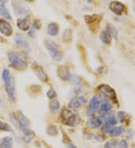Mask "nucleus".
<instances>
[{
	"label": "nucleus",
	"mask_w": 135,
	"mask_h": 148,
	"mask_svg": "<svg viewBox=\"0 0 135 148\" xmlns=\"http://www.w3.org/2000/svg\"><path fill=\"white\" fill-rule=\"evenodd\" d=\"M8 60L11 67L17 71H24L28 67L26 61L15 52H11L9 53Z\"/></svg>",
	"instance_id": "nucleus-1"
},
{
	"label": "nucleus",
	"mask_w": 135,
	"mask_h": 148,
	"mask_svg": "<svg viewBox=\"0 0 135 148\" xmlns=\"http://www.w3.org/2000/svg\"><path fill=\"white\" fill-rule=\"evenodd\" d=\"M44 43L46 49H47V51H48L50 55H51V58L54 61L60 62V61L62 59V53L60 47L56 43V42H54L52 40H50V39H47V40H44Z\"/></svg>",
	"instance_id": "nucleus-2"
},
{
	"label": "nucleus",
	"mask_w": 135,
	"mask_h": 148,
	"mask_svg": "<svg viewBox=\"0 0 135 148\" xmlns=\"http://www.w3.org/2000/svg\"><path fill=\"white\" fill-rule=\"evenodd\" d=\"M61 119L63 123L69 127H74L78 123L79 117L67 108H63L61 112Z\"/></svg>",
	"instance_id": "nucleus-3"
},
{
	"label": "nucleus",
	"mask_w": 135,
	"mask_h": 148,
	"mask_svg": "<svg viewBox=\"0 0 135 148\" xmlns=\"http://www.w3.org/2000/svg\"><path fill=\"white\" fill-rule=\"evenodd\" d=\"M15 120H16V122L17 123L18 127H19V128L23 131L24 135H26V134H29L32 132L30 130V129H29V120H28V118L24 115L23 112L19 111V112H17V117H15Z\"/></svg>",
	"instance_id": "nucleus-4"
},
{
	"label": "nucleus",
	"mask_w": 135,
	"mask_h": 148,
	"mask_svg": "<svg viewBox=\"0 0 135 148\" xmlns=\"http://www.w3.org/2000/svg\"><path fill=\"white\" fill-rule=\"evenodd\" d=\"M5 87L8 98L11 101H15L16 99V88H15V81L13 76H10L6 81H5Z\"/></svg>",
	"instance_id": "nucleus-5"
},
{
	"label": "nucleus",
	"mask_w": 135,
	"mask_h": 148,
	"mask_svg": "<svg viewBox=\"0 0 135 148\" xmlns=\"http://www.w3.org/2000/svg\"><path fill=\"white\" fill-rule=\"evenodd\" d=\"M98 90L103 94L105 97H107L108 98H110V99H112L113 101L115 102V103H118L117 101V97L115 91L111 87H110L109 85H105V84H102V85H100L98 87Z\"/></svg>",
	"instance_id": "nucleus-6"
},
{
	"label": "nucleus",
	"mask_w": 135,
	"mask_h": 148,
	"mask_svg": "<svg viewBox=\"0 0 135 148\" xmlns=\"http://www.w3.org/2000/svg\"><path fill=\"white\" fill-rule=\"evenodd\" d=\"M0 33L6 37H10L13 34V28L11 24L3 19H0Z\"/></svg>",
	"instance_id": "nucleus-7"
},
{
	"label": "nucleus",
	"mask_w": 135,
	"mask_h": 148,
	"mask_svg": "<svg viewBox=\"0 0 135 148\" xmlns=\"http://www.w3.org/2000/svg\"><path fill=\"white\" fill-rule=\"evenodd\" d=\"M100 104H101L100 99H99L98 97H96V96L92 97V99H90L88 110H87V113H88L89 115L92 116V114H95V113L98 110Z\"/></svg>",
	"instance_id": "nucleus-8"
},
{
	"label": "nucleus",
	"mask_w": 135,
	"mask_h": 148,
	"mask_svg": "<svg viewBox=\"0 0 135 148\" xmlns=\"http://www.w3.org/2000/svg\"><path fill=\"white\" fill-rule=\"evenodd\" d=\"M116 124V120L115 117L114 115L108 116L105 120V123L102 127L101 130L105 133H110V131L114 129Z\"/></svg>",
	"instance_id": "nucleus-9"
},
{
	"label": "nucleus",
	"mask_w": 135,
	"mask_h": 148,
	"mask_svg": "<svg viewBox=\"0 0 135 148\" xmlns=\"http://www.w3.org/2000/svg\"><path fill=\"white\" fill-rule=\"evenodd\" d=\"M87 102V99L83 97V96H78L75 97L73 99H71V101L69 103V108L71 109H76L83 106V104Z\"/></svg>",
	"instance_id": "nucleus-10"
},
{
	"label": "nucleus",
	"mask_w": 135,
	"mask_h": 148,
	"mask_svg": "<svg viewBox=\"0 0 135 148\" xmlns=\"http://www.w3.org/2000/svg\"><path fill=\"white\" fill-rule=\"evenodd\" d=\"M33 69L35 73L36 74V76H38V79H39L40 81H42V82H45L47 81V78H48L47 77V75L45 73V71H44V69L42 68V66L35 64L33 66Z\"/></svg>",
	"instance_id": "nucleus-11"
},
{
	"label": "nucleus",
	"mask_w": 135,
	"mask_h": 148,
	"mask_svg": "<svg viewBox=\"0 0 135 148\" xmlns=\"http://www.w3.org/2000/svg\"><path fill=\"white\" fill-rule=\"evenodd\" d=\"M110 10L116 15H121L125 11L124 4L119 2H112L110 4Z\"/></svg>",
	"instance_id": "nucleus-12"
},
{
	"label": "nucleus",
	"mask_w": 135,
	"mask_h": 148,
	"mask_svg": "<svg viewBox=\"0 0 135 148\" xmlns=\"http://www.w3.org/2000/svg\"><path fill=\"white\" fill-rule=\"evenodd\" d=\"M56 73H57V76L62 80H69L70 79L71 74L69 72V70L65 65L59 66L57 67V70H56Z\"/></svg>",
	"instance_id": "nucleus-13"
},
{
	"label": "nucleus",
	"mask_w": 135,
	"mask_h": 148,
	"mask_svg": "<svg viewBox=\"0 0 135 148\" xmlns=\"http://www.w3.org/2000/svg\"><path fill=\"white\" fill-rule=\"evenodd\" d=\"M15 42L17 45L22 47V48H24L26 50H29L30 49L29 43L26 41V40L24 37L22 36L21 34H17L16 36L15 37Z\"/></svg>",
	"instance_id": "nucleus-14"
},
{
	"label": "nucleus",
	"mask_w": 135,
	"mask_h": 148,
	"mask_svg": "<svg viewBox=\"0 0 135 148\" xmlns=\"http://www.w3.org/2000/svg\"><path fill=\"white\" fill-rule=\"evenodd\" d=\"M17 27L24 32L28 31L29 29V20L28 16L24 18H19L17 20Z\"/></svg>",
	"instance_id": "nucleus-15"
},
{
	"label": "nucleus",
	"mask_w": 135,
	"mask_h": 148,
	"mask_svg": "<svg viewBox=\"0 0 135 148\" xmlns=\"http://www.w3.org/2000/svg\"><path fill=\"white\" fill-rule=\"evenodd\" d=\"M100 39L105 44H109L111 42L112 34L109 26L106 29L101 32V34H100Z\"/></svg>",
	"instance_id": "nucleus-16"
},
{
	"label": "nucleus",
	"mask_w": 135,
	"mask_h": 148,
	"mask_svg": "<svg viewBox=\"0 0 135 148\" xmlns=\"http://www.w3.org/2000/svg\"><path fill=\"white\" fill-rule=\"evenodd\" d=\"M84 18L88 25H92V24H98L100 20H101V16L98 14L86 15Z\"/></svg>",
	"instance_id": "nucleus-17"
},
{
	"label": "nucleus",
	"mask_w": 135,
	"mask_h": 148,
	"mask_svg": "<svg viewBox=\"0 0 135 148\" xmlns=\"http://www.w3.org/2000/svg\"><path fill=\"white\" fill-rule=\"evenodd\" d=\"M60 27L56 23H51L47 25V33L51 36H56L59 33Z\"/></svg>",
	"instance_id": "nucleus-18"
},
{
	"label": "nucleus",
	"mask_w": 135,
	"mask_h": 148,
	"mask_svg": "<svg viewBox=\"0 0 135 148\" xmlns=\"http://www.w3.org/2000/svg\"><path fill=\"white\" fill-rule=\"evenodd\" d=\"M0 148H13V139L11 137H5L0 141Z\"/></svg>",
	"instance_id": "nucleus-19"
},
{
	"label": "nucleus",
	"mask_w": 135,
	"mask_h": 148,
	"mask_svg": "<svg viewBox=\"0 0 135 148\" xmlns=\"http://www.w3.org/2000/svg\"><path fill=\"white\" fill-rule=\"evenodd\" d=\"M89 124L92 128H98L102 124V118L101 117H92L90 119Z\"/></svg>",
	"instance_id": "nucleus-20"
},
{
	"label": "nucleus",
	"mask_w": 135,
	"mask_h": 148,
	"mask_svg": "<svg viewBox=\"0 0 135 148\" xmlns=\"http://www.w3.org/2000/svg\"><path fill=\"white\" fill-rule=\"evenodd\" d=\"M125 132V128L123 127H117L114 128L113 130L110 131V136L111 137H117V136H119L120 135L123 133Z\"/></svg>",
	"instance_id": "nucleus-21"
},
{
	"label": "nucleus",
	"mask_w": 135,
	"mask_h": 148,
	"mask_svg": "<svg viewBox=\"0 0 135 148\" xmlns=\"http://www.w3.org/2000/svg\"><path fill=\"white\" fill-rule=\"evenodd\" d=\"M20 4L19 3V2H12L13 8H14V10H15V11L16 12V14H25V13L26 12V9L24 7L20 6Z\"/></svg>",
	"instance_id": "nucleus-22"
},
{
	"label": "nucleus",
	"mask_w": 135,
	"mask_h": 148,
	"mask_svg": "<svg viewBox=\"0 0 135 148\" xmlns=\"http://www.w3.org/2000/svg\"><path fill=\"white\" fill-rule=\"evenodd\" d=\"M0 15L3 17H5L7 20H12V16L9 14L8 11L7 10L3 4L0 5Z\"/></svg>",
	"instance_id": "nucleus-23"
},
{
	"label": "nucleus",
	"mask_w": 135,
	"mask_h": 148,
	"mask_svg": "<svg viewBox=\"0 0 135 148\" xmlns=\"http://www.w3.org/2000/svg\"><path fill=\"white\" fill-rule=\"evenodd\" d=\"M72 39V31L71 29H65L62 34V40L65 43H69Z\"/></svg>",
	"instance_id": "nucleus-24"
},
{
	"label": "nucleus",
	"mask_w": 135,
	"mask_h": 148,
	"mask_svg": "<svg viewBox=\"0 0 135 148\" xmlns=\"http://www.w3.org/2000/svg\"><path fill=\"white\" fill-rule=\"evenodd\" d=\"M49 107L51 112H56L60 110V102L56 100V99H53L52 101H51L50 104H49Z\"/></svg>",
	"instance_id": "nucleus-25"
},
{
	"label": "nucleus",
	"mask_w": 135,
	"mask_h": 148,
	"mask_svg": "<svg viewBox=\"0 0 135 148\" xmlns=\"http://www.w3.org/2000/svg\"><path fill=\"white\" fill-rule=\"evenodd\" d=\"M111 108H112L111 104L108 103V102L105 101L101 103L100 112H101L102 113H107V112H110V111L111 110Z\"/></svg>",
	"instance_id": "nucleus-26"
},
{
	"label": "nucleus",
	"mask_w": 135,
	"mask_h": 148,
	"mask_svg": "<svg viewBox=\"0 0 135 148\" xmlns=\"http://www.w3.org/2000/svg\"><path fill=\"white\" fill-rule=\"evenodd\" d=\"M47 132L48 135H50V136H56V135L58 134L57 128H56V127H55L54 125H51V126H50V127L47 128Z\"/></svg>",
	"instance_id": "nucleus-27"
},
{
	"label": "nucleus",
	"mask_w": 135,
	"mask_h": 148,
	"mask_svg": "<svg viewBox=\"0 0 135 148\" xmlns=\"http://www.w3.org/2000/svg\"><path fill=\"white\" fill-rule=\"evenodd\" d=\"M104 148H116V141L115 140H110L107 141L104 145Z\"/></svg>",
	"instance_id": "nucleus-28"
},
{
	"label": "nucleus",
	"mask_w": 135,
	"mask_h": 148,
	"mask_svg": "<svg viewBox=\"0 0 135 148\" xmlns=\"http://www.w3.org/2000/svg\"><path fill=\"white\" fill-rule=\"evenodd\" d=\"M0 130H2L5 132H9V131H11V127L8 123L0 121Z\"/></svg>",
	"instance_id": "nucleus-29"
},
{
	"label": "nucleus",
	"mask_w": 135,
	"mask_h": 148,
	"mask_svg": "<svg viewBox=\"0 0 135 148\" xmlns=\"http://www.w3.org/2000/svg\"><path fill=\"white\" fill-rule=\"evenodd\" d=\"M33 138H34V134L33 133V132H31L30 133L24 135L23 139H24V141H25L26 143H30L31 141H33Z\"/></svg>",
	"instance_id": "nucleus-30"
},
{
	"label": "nucleus",
	"mask_w": 135,
	"mask_h": 148,
	"mask_svg": "<svg viewBox=\"0 0 135 148\" xmlns=\"http://www.w3.org/2000/svg\"><path fill=\"white\" fill-rule=\"evenodd\" d=\"M57 96V94H56V90H54L53 88L49 89L47 92V97L49 98V99H53V98H55Z\"/></svg>",
	"instance_id": "nucleus-31"
},
{
	"label": "nucleus",
	"mask_w": 135,
	"mask_h": 148,
	"mask_svg": "<svg viewBox=\"0 0 135 148\" xmlns=\"http://www.w3.org/2000/svg\"><path fill=\"white\" fill-rule=\"evenodd\" d=\"M10 76H11V75H10V72H9L8 70V69H4L2 73V80H3L4 82L6 81Z\"/></svg>",
	"instance_id": "nucleus-32"
},
{
	"label": "nucleus",
	"mask_w": 135,
	"mask_h": 148,
	"mask_svg": "<svg viewBox=\"0 0 135 148\" xmlns=\"http://www.w3.org/2000/svg\"><path fill=\"white\" fill-rule=\"evenodd\" d=\"M118 148H128L127 141L125 140H121L118 145Z\"/></svg>",
	"instance_id": "nucleus-33"
},
{
	"label": "nucleus",
	"mask_w": 135,
	"mask_h": 148,
	"mask_svg": "<svg viewBox=\"0 0 135 148\" xmlns=\"http://www.w3.org/2000/svg\"><path fill=\"white\" fill-rule=\"evenodd\" d=\"M118 119L120 122H123L125 121V113L123 111H120V112H118Z\"/></svg>",
	"instance_id": "nucleus-34"
},
{
	"label": "nucleus",
	"mask_w": 135,
	"mask_h": 148,
	"mask_svg": "<svg viewBox=\"0 0 135 148\" xmlns=\"http://www.w3.org/2000/svg\"><path fill=\"white\" fill-rule=\"evenodd\" d=\"M66 145H67V146H68V147H69V148H78L77 147L75 146V145H74V144H73V143L71 142V141H70V140H69V141H67Z\"/></svg>",
	"instance_id": "nucleus-35"
}]
</instances>
